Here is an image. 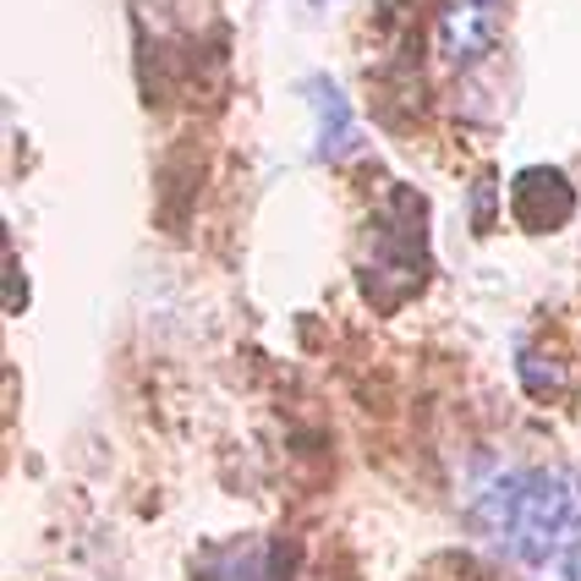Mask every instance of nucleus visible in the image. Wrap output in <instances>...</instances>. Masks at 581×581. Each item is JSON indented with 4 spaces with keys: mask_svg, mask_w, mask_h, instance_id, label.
Masks as SVG:
<instances>
[{
    "mask_svg": "<svg viewBox=\"0 0 581 581\" xmlns=\"http://www.w3.org/2000/svg\"><path fill=\"white\" fill-rule=\"evenodd\" d=\"M429 281V214L412 187H390V209L373 220L368 264H362V290L373 307H395Z\"/></svg>",
    "mask_w": 581,
    "mask_h": 581,
    "instance_id": "f03ea898",
    "label": "nucleus"
},
{
    "mask_svg": "<svg viewBox=\"0 0 581 581\" xmlns=\"http://www.w3.org/2000/svg\"><path fill=\"white\" fill-rule=\"evenodd\" d=\"M510 0H444L434 22V50L444 66H472L499 44Z\"/></svg>",
    "mask_w": 581,
    "mask_h": 581,
    "instance_id": "7ed1b4c3",
    "label": "nucleus"
},
{
    "mask_svg": "<svg viewBox=\"0 0 581 581\" xmlns=\"http://www.w3.org/2000/svg\"><path fill=\"white\" fill-rule=\"evenodd\" d=\"M307 99H313V110H318V159H346L351 148H357V110H351V99L340 94V83H329V77H313L307 83Z\"/></svg>",
    "mask_w": 581,
    "mask_h": 581,
    "instance_id": "423d86ee",
    "label": "nucleus"
},
{
    "mask_svg": "<svg viewBox=\"0 0 581 581\" xmlns=\"http://www.w3.org/2000/svg\"><path fill=\"white\" fill-rule=\"evenodd\" d=\"M477 527L521 581H581V477L516 466L483 483Z\"/></svg>",
    "mask_w": 581,
    "mask_h": 581,
    "instance_id": "f257e3e1",
    "label": "nucleus"
},
{
    "mask_svg": "<svg viewBox=\"0 0 581 581\" xmlns=\"http://www.w3.org/2000/svg\"><path fill=\"white\" fill-rule=\"evenodd\" d=\"M516 214H521L527 231H554V225H566L577 214V187L554 165L521 170V181H516Z\"/></svg>",
    "mask_w": 581,
    "mask_h": 581,
    "instance_id": "39448f33",
    "label": "nucleus"
},
{
    "mask_svg": "<svg viewBox=\"0 0 581 581\" xmlns=\"http://www.w3.org/2000/svg\"><path fill=\"white\" fill-rule=\"evenodd\" d=\"M198 581H296V554L281 538H236L203 554Z\"/></svg>",
    "mask_w": 581,
    "mask_h": 581,
    "instance_id": "20e7f679",
    "label": "nucleus"
}]
</instances>
